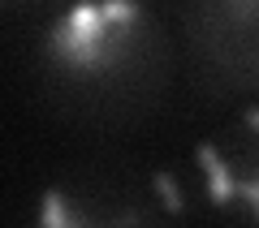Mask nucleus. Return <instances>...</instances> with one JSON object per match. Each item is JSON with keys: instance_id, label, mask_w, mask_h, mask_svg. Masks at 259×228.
Listing matches in <instances>:
<instances>
[{"instance_id": "nucleus-1", "label": "nucleus", "mask_w": 259, "mask_h": 228, "mask_svg": "<svg viewBox=\"0 0 259 228\" xmlns=\"http://www.w3.org/2000/svg\"><path fill=\"white\" fill-rule=\"evenodd\" d=\"M151 47V22L139 0H74L56 13L44 52L65 78L117 82L143 65Z\"/></svg>"}, {"instance_id": "nucleus-2", "label": "nucleus", "mask_w": 259, "mask_h": 228, "mask_svg": "<svg viewBox=\"0 0 259 228\" xmlns=\"http://www.w3.org/2000/svg\"><path fill=\"white\" fill-rule=\"evenodd\" d=\"M177 211L164 177L134 168H91L44 194V224H151Z\"/></svg>"}, {"instance_id": "nucleus-3", "label": "nucleus", "mask_w": 259, "mask_h": 228, "mask_svg": "<svg viewBox=\"0 0 259 228\" xmlns=\"http://www.w3.org/2000/svg\"><path fill=\"white\" fill-rule=\"evenodd\" d=\"M203 168L212 177L216 202H242L255 211V112L238 121V129L203 146Z\"/></svg>"}, {"instance_id": "nucleus-4", "label": "nucleus", "mask_w": 259, "mask_h": 228, "mask_svg": "<svg viewBox=\"0 0 259 228\" xmlns=\"http://www.w3.org/2000/svg\"><path fill=\"white\" fill-rule=\"evenodd\" d=\"M5 5H44V0H5Z\"/></svg>"}]
</instances>
